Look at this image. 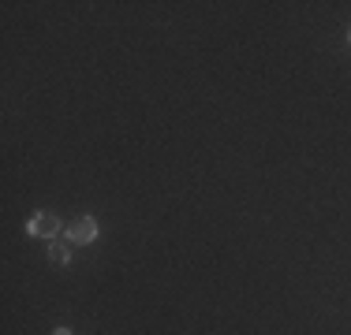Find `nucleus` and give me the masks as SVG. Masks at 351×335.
<instances>
[{
  "label": "nucleus",
  "instance_id": "3",
  "mask_svg": "<svg viewBox=\"0 0 351 335\" xmlns=\"http://www.w3.org/2000/svg\"><path fill=\"white\" fill-rule=\"evenodd\" d=\"M49 261H53V265H68L71 261V250L60 246V242H53V246H49Z\"/></svg>",
  "mask_w": 351,
  "mask_h": 335
},
{
  "label": "nucleus",
  "instance_id": "2",
  "mask_svg": "<svg viewBox=\"0 0 351 335\" xmlns=\"http://www.w3.org/2000/svg\"><path fill=\"white\" fill-rule=\"evenodd\" d=\"M27 234H34V239H56L60 234V220L49 209H41V213H34L27 220Z\"/></svg>",
  "mask_w": 351,
  "mask_h": 335
},
{
  "label": "nucleus",
  "instance_id": "4",
  "mask_svg": "<svg viewBox=\"0 0 351 335\" xmlns=\"http://www.w3.org/2000/svg\"><path fill=\"white\" fill-rule=\"evenodd\" d=\"M53 335H75V332H71V328H56Z\"/></svg>",
  "mask_w": 351,
  "mask_h": 335
},
{
  "label": "nucleus",
  "instance_id": "1",
  "mask_svg": "<svg viewBox=\"0 0 351 335\" xmlns=\"http://www.w3.org/2000/svg\"><path fill=\"white\" fill-rule=\"evenodd\" d=\"M64 234H68V246H86V242L97 239V220L94 216H75L64 228Z\"/></svg>",
  "mask_w": 351,
  "mask_h": 335
}]
</instances>
